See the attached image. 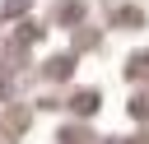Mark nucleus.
Wrapping results in <instances>:
<instances>
[{
  "label": "nucleus",
  "mask_w": 149,
  "mask_h": 144,
  "mask_svg": "<svg viewBox=\"0 0 149 144\" xmlns=\"http://www.w3.org/2000/svg\"><path fill=\"white\" fill-rule=\"evenodd\" d=\"M130 70H135V74H144V70H149V56H135V60H130Z\"/></svg>",
  "instance_id": "obj_1"
}]
</instances>
